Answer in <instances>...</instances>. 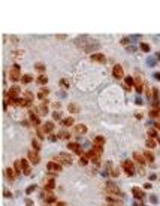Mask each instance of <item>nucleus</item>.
Returning <instances> with one entry per match:
<instances>
[{
  "mask_svg": "<svg viewBox=\"0 0 160 206\" xmlns=\"http://www.w3.org/2000/svg\"><path fill=\"white\" fill-rule=\"evenodd\" d=\"M106 191H108V196H114V197H120L123 194L121 191H120V188L117 187V184H114L112 181H108L106 182Z\"/></svg>",
  "mask_w": 160,
  "mask_h": 206,
  "instance_id": "obj_1",
  "label": "nucleus"
},
{
  "mask_svg": "<svg viewBox=\"0 0 160 206\" xmlns=\"http://www.w3.org/2000/svg\"><path fill=\"white\" fill-rule=\"evenodd\" d=\"M54 161H57L60 164H64V166H70L72 164V157L69 156V154H66V152H60V154H57V156H54Z\"/></svg>",
  "mask_w": 160,
  "mask_h": 206,
  "instance_id": "obj_2",
  "label": "nucleus"
},
{
  "mask_svg": "<svg viewBox=\"0 0 160 206\" xmlns=\"http://www.w3.org/2000/svg\"><path fill=\"white\" fill-rule=\"evenodd\" d=\"M9 78L12 79V81H20L23 76H21V70H20V66L18 64H14V66L11 67V70H9Z\"/></svg>",
  "mask_w": 160,
  "mask_h": 206,
  "instance_id": "obj_3",
  "label": "nucleus"
},
{
  "mask_svg": "<svg viewBox=\"0 0 160 206\" xmlns=\"http://www.w3.org/2000/svg\"><path fill=\"white\" fill-rule=\"evenodd\" d=\"M121 167H123V170L126 172V175H129V176L135 175V166H133L132 160H126V161H123Z\"/></svg>",
  "mask_w": 160,
  "mask_h": 206,
  "instance_id": "obj_4",
  "label": "nucleus"
},
{
  "mask_svg": "<svg viewBox=\"0 0 160 206\" xmlns=\"http://www.w3.org/2000/svg\"><path fill=\"white\" fill-rule=\"evenodd\" d=\"M112 75H114L115 79H123V78H124V70H123V67L120 66V64H115V66L112 67Z\"/></svg>",
  "mask_w": 160,
  "mask_h": 206,
  "instance_id": "obj_5",
  "label": "nucleus"
},
{
  "mask_svg": "<svg viewBox=\"0 0 160 206\" xmlns=\"http://www.w3.org/2000/svg\"><path fill=\"white\" fill-rule=\"evenodd\" d=\"M47 170L52 172V173H57V172L61 170V164L57 163V161H49V163H47Z\"/></svg>",
  "mask_w": 160,
  "mask_h": 206,
  "instance_id": "obj_6",
  "label": "nucleus"
},
{
  "mask_svg": "<svg viewBox=\"0 0 160 206\" xmlns=\"http://www.w3.org/2000/svg\"><path fill=\"white\" fill-rule=\"evenodd\" d=\"M27 158H29V161L32 163V164H37L39 161H41V157H39V154H37V151H29V154H27Z\"/></svg>",
  "mask_w": 160,
  "mask_h": 206,
  "instance_id": "obj_7",
  "label": "nucleus"
},
{
  "mask_svg": "<svg viewBox=\"0 0 160 206\" xmlns=\"http://www.w3.org/2000/svg\"><path fill=\"white\" fill-rule=\"evenodd\" d=\"M68 149H70L72 152L78 154V156H82V149H81V146H79V144H76V142H69Z\"/></svg>",
  "mask_w": 160,
  "mask_h": 206,
  "instance_id": "obj_8",
  "label": "nucleus"
},
{
  "mask_svg": "<svg viewBox=\"0 0 160 206\" xmlns=\"http://www.w3.org/2000/svg\"><path fill=\"white\" fill-rule=\"evenodd\" d=\"M20 93H21L20 87L14 85V87H11V88H9V91H8V96H9V97H12V99H18V97H20Z\"/></svg>",
  "mask_w": 160,
  "mask_h": 206,
  "instance_id": "obj_9",
  "label": "nucleus"
},
{
  "mask_svg": "<svg viewBox=\"0 0 160 206\" xmlns=\"http://www.w3.org/2000/svg\"><path fill=\"white\" fill-rule=\"evenodd\" d=\"M29 115H30V121L33 123L35 127H39V125H41V120H39V117L35 114V109H30V111H29Z\"/></svg>",
  "mask_w": 160,
  "mask_h": 206,
  "instance_id": "obj_10",
  "label": "nucleus"
},
{
  "mask_svg": "<svg viewBox=\"0 0 160 206\" xmlns=\"http://www.w3.org/2000/svg\"><path fill=\"white\" fill-rule=\"evenodd\" d=\"M73 133L75 135H84V133H87V125L85 124H76V125H73Z\"/></svg>",
  "mask_w": 160,
  "mask_h": 206,
  "instance_id": "obj_11",
  "label": "nucleus"
},
{
  "mask_svg": "<svg viewBox=\"0 0 160 206\" xmlns=\"http://www.w3.org/2000/svg\"><path fill=\"white\" fill-rule=\"evenodd\" d=\"M133 160H135L136 163H139L141 166H145V163H147L144 154H141V152H133Z\"/></svg>",
  "mask_w": 160,
  "mask_h": 206,
  "instance_id": "obj_12",
  "label": "nucleus"
},
{
  "mask_svg": "<svg viewBox=\"0 0 160 206\" xmlns=\"http://www.w3.org/2000/svg\"><path fill=\"white\" fill-rule=\"evenodd\" d=\"M91 61H96V63H105L106 61V57L102 54V53H96V54H91Z\"/></svg>",
  "mask_w": 160,
  "mask_h": 206,
  "instance_id": "obj_13",
  "label": "nucleus"
},
{
  "mask_svg": "<svg viewBox=\"0 0 160 206\" xmlns=\"http://www.w3.org/2000/svg\"><path fill=\"white\" fill-rule=\"evenodd\" d=\"M132 193H133V197H135V199H138V200H142L144 199V191L139 187H133L132 188Z\"/></svg>",
  "mask_w": 160,
  "mask_h": 206,
  "instance_id": "obj_14",
  "label": "nucleus"
},
{
  "mask_svg": "<svg viewBox=\"0 0 160 206\" xmlns=\"http://www.w3.org/2000/svg\"><path fill=\"white\" fill-rule=\"evenodd\" d=\"M21 166H23V173L24 175H30L32 173V169H30V166H29V160L23 158L21 160Z\"/></svg>",
  "mask_w": 160,
  "mask_h": 206,
  "instance_id": "obj_15",
  "label": "nucleus"
},
{
  "mask_svg": "<svg viewBox=\"0 0 160 206\" xmlns=\"http://www.w3.org/2000/svg\"><path fill=\"white\" fill-rule=\"evenodd\" d=\"M5 175H6V178L9 179V181H14V179L17 178V173H15V170L12 169V167H8V169L5 170Z\"/></svg>",
  "mask_w": 160,
  "mask_h": 206,
  "instance_id": "obj_16",
  "label": "nucleus"
},
{
  "mask_svg": "<svg viewBox=\"0 0 160 206\" xmlns=\"http://www.w3.org/2000/svg\"><path fill=\"white\" fill-rule=\"evenodd\" d=\"M36 111H39V115H47V114H48V102H47V100L42 102V105L39 106Z\"/></svg>",
  "mask_w": 160,
  "mask_h": 206,
  "instance_id": "obj_17",
  "label": "nucleus"
},
{
  "mask_svg": "<svg viewBox=\"0 0 160 206\" xmlns=\"http://www.w3.org/2000/svg\"><path fill=\"white\" fill-rule=\"evenodd\" d=\"M44 132L45 133H48V135H51L52 132H54V123H51V121H48V123H45L44 124Z\"/></svg>",
  "mask_w": 160,
  "mask_h": 206,
  "instance_id": "obj_18",
  "label": "nucleus"
},
{
  "mask_svg": "<svg viewBox=\"0 0 160 206\" xmlns=\"http://www.w3.org/2000/svg\"><path fill=\"white\" fill-rule=\"evenodd\" d=\"M48 94H49V90H48V88H42L41 91L37 93V99H41L42 102H45L47 97H48Z\"/></svg>",
  "mask_w": 160,
  "mask_h": 206,
  "instance_id": "obj_19",
  "label": "nucleus"
},
{
  "mask_svg": "<svg viewBox=\"0 0 160 206\" xmlns=\"http://www.w3.org/2000/svg\"><path fill=\"white\" fill-rule=\"evenodd\" d=\"M124 87L127 90H130L132 87H135V79H133L132 76H126V78H124Z\"/></svg>",
  "mask_w": 160,
  "mask_h": 206,
  "instance_id": "obj_20",
  "label": "nucleus"
},
{
  "mask_svg": "<svg viewBox=\"0 0 160 206\" xmlns=\"http://www.w3.org/2000/svg\"><path fill=\"white\" fill-rule=\"evenodd\" d=\"M135 88H136L138 93H142V91H144V84H142L141 78H136V79H135Z\"/></svg>",
  "mask_w": 160,
  "mask_h": 206,
  "instance_id": "obj_21",
  "label": "nucleus"
},
{
  "mask_svg": "<svg viewBox=\"0 0 160 206\" xmlns=\"http://www.w3.org/2000/svg\"><path fill=\"white\" fill-rule=\"evenodd\" d=\"M54 188H56V182L52 181V179H48L45 182V191H52Z\"/></svg>",
  "mask_w": 160,
  "mask_h": 206,
  "instance_id": "obj_22",
  "label": "nucleus"
},
{
  "mask_svg": "<svg viewBox=\"0 0 160 206\" xmlns=\"http://www.w3.org/2000/svg\"><path fill=\"white\" fill-rule=\"evenodd\" d=\"M14 170L17 173V176H20L23 173V166H21V161H15L14 163Z\"/></svg>",
  "mask_w": 160,
  "mask_h": 206,
  "instance_id": "obj_23",
  "label": "nucleus"
},
{
  "mask_svg": "<svg viewBox=\"0 0 160 206\" xmlns=\"http://www.w3.org/2000/svg\"><path fill=\"white\" fill-rule=\"evenodd\" d=\"M93 142H94V145H97V146H103L105 145V137L103 136H96L94 139H93Z\"/></svg>",
  "mask_w": 160,
  "mask_h": 206,
  "instance_id": "obj_24",
  "label": "nucleus"
},
{
  "mask_svg": "<svg viewBox=\"0 0 160 206\" xmlns=\"http://www.w3.org/2000/svg\"><path fill=\"white\" fill-rule=\"evenodd\" d=\"M145 145L148 146L150 149H153V148L157 146V142H156V139H151V137H150V139H147V140H145Z\"/></svg>",
  "mask_w": 160,
  "mask_h": 206,
  "instance_id": "obj_25",
  "label": "nucleus"
},
{
  "mask_svg": "<svg viewBox=\"0 0 160 206\" xmlns=\"http://www.w3.org/2000/svg\"><path fill=\"white\" fill-rule=\"evenodd\" d=\"M68 109H69L70 114H76V112H79V106L76 105V103H70V105L68 106Z\"/></svg>",
  "mask_w": 160,
  "mask_h": 206,
  "instance_id": "obj_26",
  "label": "nucleus"
},
{
  "mask_svg": "<svg viewBox=\"0 0 160 206\" xmlns=\"http://www.w3.org/2000/svg\"><path fill=\"white\" fill-rule=\"evenodd\" d=\"M150 117H151V118H154V117L159 118V117H160V108H153V109L150 111Z\"/></svg>",
  "mask_w": 160,
  "mask_h": 206,
  "instance_id": "obj_27",
  "label": "nucleus"
},
{
  "mask_svg": "<svg viewBox=\"0 0 160 206\" xmlns=\"http://www.w3.org/2000/svg\"><path fill=\"white\" fill-rule=\"evenodd\" d=\"M159 90L157 88H154L153 90V103H154V105H156V108H157V103H159Z\"/></svg>",
  "mask_w": 160,
  "mask_h": 206,
  "instance_id": "obj_28",
  "label": "nucleus"
},
{
  "mask_svg": "<svg viewBox=\"0 0 160 206\" xmlns=\"http://www.w3.org/2000/svg\"><path fill=\"white\" fill-rule=\"evenodd\" d=\"M73 123H75V120H73L72 117H69V118H64L61 124H63L64 127H70V125H73Z\"/></svg>",
  "mask_w": 160,
  "mask_h": 206,
  "instance_id": "obj_29",
  "label": "nucleus"
},
{
  "mask_svg": "<svg viewBox=\"0 0 160 206\" xmlns=\"http://www.w3.org/2000/svg\"><path fill=\"white\" fill-rule=\"evenodd\" d=\"M144 157H145V160L147 161H150V163H153L154 161V156L150 152V151H144Z\"/></svg>",
  "mask_w": 160,
  "mask_h": 206,
  "instance_id": "obj_30",
  "label": "nucleus"
},
{
  "mask_svg": "<svg viewBox=\"0 0 160 206\" xmlns=\"http://www.w3.org/2000/svg\"><path fill=\"white\" fill-rule=\"evenodd\" d=\"M35 69L44 75V72H45V64H44V63H36V64H35Z\"/></svg>",
  "mask_w": 160,
  "mask_h": 206,
  "instance_id": "obj_31",
  "label": "nucleus"
},
{
  "mask_svg": "<svg viewBox=\"0 0 160 206\" xmlns=\"http://www.w3.org/2000/svg\"><path fill=\"white\" fill-rule=\"evenodd\" d=\"M32 81H33L32 75H24L23 78H21V82H23V84H30Z\"/></svg>",
  "mask_w": 160,
  "mask_h": 206,
  "instance_id": "obj_32",
  "label": "nucleus"
},
{
  "mask_svg": "<svg viewBox=\"0 0 160 206\" xmlns=\"http://www.w3.org/2000/svg\"><path fill=\"white\" fill-rule=\"evenodd\" d=\"M88 160H90V157H88V154L85 152V154H82V156H81V160H79V163H81L82 166H85V164L88 163Z\"/></svg>",
  "mask_w": 160,
  "mask_h": 206,
  "instance_id": "obj_33",
  "label": "nucleus"
},
{
  "mask_svg": "<svg viewBox=\"0 0 160 206\" xmlns=\"http://www.w3.org/2000/svg\"><path fill=\"white\" fill-rule=\"evenodd\" d=\"M37 82L41 84V85H45V84H48V78H47L45 75H41V76L37 78Z\"/></svg>",
  "mask_w": 160,
  "mask_h": 206,
  "instance_id": "obj_34",
  "label": "nucleus"
},
{
  "mask_svg": "<svg viewBox=\"0 0 160 206\" xmlns=\"http://www.w3.org/2000/svg\"><path fill=\"white\" fill-rule=\"evenodd\" d=\"M148 136H150L151 139H156V137L159 136V133H157V128H150V130H148Z\"/></svg>",
  "mask_w": 160,
  "mask_h": 206,
  "instance_id": "obj_35",
  "label": "nucleus"
},
{
  "mask_svg": "<svg viewBox=\"0 0 160 206\" xmlns=\"http://www.w3.org/2000/svg\"><path fill=\"white\" fill-rule=\"evenodd\" d=\"M32 146H33V149H35V151H39V149H41V144H39L36 139H33V140H32Z\"/></svg>",
  "mask_w": 160,
  "mask_h": 206,
  "instance_id": "obj_36",
  "label": "nucleus"
},
{
  "mask_svg": "<svg viewBox=\"0 0 160 206\" xmlns=\"http://www.w3.org/2000/svg\"><path fill=\"white\" fill-rule=\"evenodd\" d=\"M36 135H37V137H39V139H44V137H45V132H44V128H39V127H37Z\"/></svg>",
  "mask_w": 160,
  "mask_h": 206,
  "instance_id": "obj_37",
  "label": "nucleus"
},
{
  "mask_svg": "<svg viewBox=\"0 0 160 206\" xmlns=\"http://www.w3.org/2000/svg\"><path fill=\"white\" fill-rule=\"evenodd\" d=\"M59 137H60V139H69V137H70V133H69V132H60V133H59Z\"/></svg>",
  "mask_w": 160,
  "mask_h": 206,
  "instance_id": "obj_38",
  "label": "nucleus"
},
{
  "mask_svg": "<svg viewBox=\"0 0 160 206\" xmlns=\"http://www.w3.org/2000/svg\"><path fill=\"white\" fill-rule=\"evenodd\" d=\"M24 97H25V99H27V100H29L30 103H32V102H33V99H35V96H33V93H30V91H27V93H25V94H24Z\"/></svg>",
  "mask_w": 160,
  "mask_h": 206,
  "instance_id": "obj_39",
  "label": "nucleus"
},
{
  "mask_svg": "<svg viewBox=\"0 0 160 206\" xmlns=\"http://www.w3.org/2000/svg\"><path fill=\"white\" fill-rule=\"evenodd\" d=\"M141 49L144 51V53H148V51H150V45H148V43H144V42H142V43H141Z\"/></svg>",
  "mask_w": 160,
  "mask_h": 206,
  "instance_id": "obj_40",
  "label": "nucleus"
},
{
  "mask_svg": "<svg viewBox=\"0 0 160 206\" xmlns=\"http://www.w3.org/2000/svg\"><path fill=\"white\" fill-rule=\"evenodd\" d=\"M52 118H54V120H60V118H61V112L54 111V112H52Z\"/></svg>",
  "mask_w": 160,
  "mask_h": 206,
  "instance_id": "obj_41",
  "label": "nucleus"
},
{
  "mask_svg": "<svg viewBox=\"0 0 160 206\" xmlns=\"http://www.w3.org/2000/svg\"><path fill=\"white\" fill-rule=\"evenodd\" d=\"M109 205L108 206H123V203H120V200H115V202H108Z\"/></svg>",
  "mask_w": 160,
  "mask_h": 206,
  "instance_id": "obj_42",
  "label": "nucleus"
},
{
  "mask_svg": "<svg viewBox=\"0 0 160 206\" xmlns=\"http://www.w3.org/2000/svg\"><path fill=\"white\" fill-rule=\"evenodd\" d=\"M35 190H36V185H30L27 190H25V193H27V194H30V193H33Z\"/></svg>",
  "mask_w": 160,
  "mask_h": 206,
  "instance_id": "obj_43",
  "label": "nucleus"
},
{
  "mask_svg": "<svg viewBox=\"0 0 160 206\" xmlns=\"http://www.w3.org/2000/svg\"><path fill=\"white\" fill-rule=\"evenodd\" d=\"M118 170H120V169H112V170H111V175H112L114 178H115V176H118V175H120V172H118Z\"/></svg>",
  "mask_w": 160,
  "mask_h": 206,
  "instance_id": "obj_44",
  "label": "nucleus"
},
{
  "mask_svg": "<svg viewBox=\"0 0 160 206\" xmlns=\"http://www.w3.org/2000/svg\"><path fill=\"white\" fill-rule=\"evenodd\" d=\"M154 61H156V58H148V66H154Z\"/></svg>",
  "mask_w": 160,
  "mask_h": 206,
  "instance_id": "obj_45",
  "label": "nucleus"
},
{
  "mask_svg": "<svg viewBox=\"0 0 160 206\" xmlns=\"http://www.w3.org/2000/svg\"><path fill=\"white\" fill-rule=\"evenodd\" d=\"M56 37H57V39H66L68 36H66V34H57Z\"/></svg>",
  "mask_w": 160,
  "mask_h": 206,
  "instance_id": "obj_46",
  "label": "nucleus"
},
{
  "mask_svg": "<svg viewBox=\"0 0 160 206\" xmlns=\"http://www.w3.org/2000/svg\"><path fill=\"white\" fill-rule=\"evenodd\" d=\"M154 127L157 128V130H160V120H159V121H156V124H154Z\"/></svg>",
  "mask_w": 160,
  "mask_h": 206,
  "instance_id": "obj_47",
  "label": "nucleus"
},
{
  "mask_svg": "<svg viewBox=\"0 0 160 206\" xmlns=\"http://www.w3.org/2000/svg\"><path fill=\"white\" fill-rule=\"evenodd\" d=\"M25 203H27V206H33V202H32V200H29V199L25 200Z\"/></svg>",
  "mask_w": 160,
  "mask_h": 206,
  "instance_id": "obj_48",
  "label": "nucleus"
},
{
  "mask_svg": "<svg viewBox=\"0 0 160 206\" xmlns=\"http://www.w3.org/2000/svg\"><path fill=\"white\" fill-rule=\"evenodd\" d=\"M9 196H11V193L8 190H5V197H9Z\"/></svg>",
  "mask_w": 160,
  "mask_h": 206,
  "instance_id": "obj_49",
  "label": "nucleus"
},
{
  "mask_svg": "<svg viewBox=\"0 0 160 206\" xmlns=\"http://www.w3.org/2000/svg\"><path fill=\"white\" fill-rule=\"evenodd\" d=\"M151 202H153V203H157V197L153 196V197H151Z\"/></svg>",
  "mask_w": 160,
  "mask_h": 206,
  "instance_id": "obj_50",
  "label": "nucleus"
},
{
  "mask_svg": "<svg viewBox=\"0 0 160 206\" xmlns=\"http://www.w3.org/2000/svg\"><path fill=\"white\" fill-rule=\"evenodd\" d=\"M56 139H57V137H56L54 135H51V136H49V140H56Z\"/></svg>",
  "mask_w": 160,
  "mask_h": 206,
  "instance_id": "obj_51",
  "label": "nucleus"
},
{
  "mask_svg": "<svg viewBox=\"0 0 160 206\" xmlns=\"http://www.w3.org/2000/svg\"><path fill=\"white\" fill-rule=\"evenodd\" d=\"M154 78H156V79H160V73H156V75H154Z\"/></svg>",
  "mask_w": 160,
  "mask_h": 206,
  "instance_id": "obj_52",
  "label": "nucleus"
},
{
  "mask_svg": "<svg viewBox=\"0 0 160 206\" xmlns=\"http://www.w3.org/2000/svg\"><path fill=\"white\" fill-rule=\"evenodd\" d=\"M57 206H64V203H63V202H59V203H57Z\"/></svg>",
  "mask_w": 160,
  "mask_h": 206,
  "instance_id": "obj_53",
  "label": "nucleus"
},
{
  "mask_svg": "<svg viewBox=\"0 0 160 206\" xmlns=\"http://www.w3.org/2000/svg\"><path fill=\"white\" fill-rule=\"evenodd\" d=\"M157 57H159V60H160V54H157Z\"/></svg>",
  "mask_w": 160,
  "mask_h": 206,
  "instance_id": "obj_54",
  "label": "nucleus"
}]
</instances>
